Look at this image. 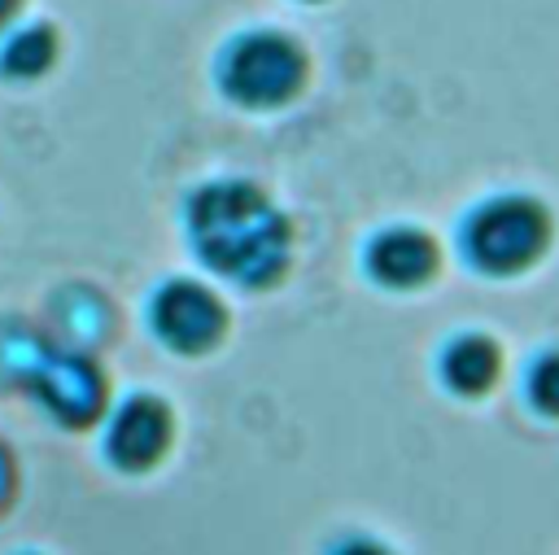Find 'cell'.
<instances>
[{"label": "cell", "mask_w": 559, "mask_h": 555, "mask_svg": "<svg viewBox=\"0 0 559 555\" xmlns=\"http://www.w3.org/2000/svg\"><path fill=\"white\" fill-rule=\"evenodd\" d=\"M362 271L371 284L393 288V293H411L424 288L437 271H441V245L432 240V232L411 227V223H393L380 227L367 249H362Z\"/></svg>", "instance_id": "5b68a950"}, {"label": "cell", "mask_w": 559, "mask_h": 555, "mask_svg": "<svg viewBox=\"0 0 559 555\" xmlns=\"http://www.w3.org/2000/svg\"><path fill=\"white\" fill-rule=\"evenodd\" d=\"M148 323L175 354H205L227 332V306L197 280H166L148 302Z\"/></svg>", "instance_id": "277c9868"}, {"label": "cell", "mask_w": 559, "mask_h": 555, "mask_svg": "<svg viewBox=\"0 0 559 555\" xmlns=\"http://www.w3.org/2000/svg\"><path fill=\"white\" fill-rule=\"evenodd\" d=\"M310 4H314V0H310Z\"/></svg>", "instance_id": "7c38bea8"}, {"label": "cell", "mask_w": 559, "mask_h": 555, "mask_svg": "<svg viewBox=\"0 0 559 555\" xmlns=\"http://www.w3.org/2000/svg\"><path fill=\"white\" fill-rule=\"evenodd\" d=\"M17 9H22V0H0V31H4V26L17 17Z\"/></svg>", "instance_id": "8fae6325"}, {"label": "cell", "mask_w": 559, "mask_h": 555, "mask_svg": "<svg viewBox=\"0 0 559 555\" xmlns=\"http://www.w3.org/2000/svg\"><path fill=\"white\" fill-rule=\"evenodd\" d=\"M188 236L197 258L240 288H271L293 262L288 214L249 179L197 188L188 201Z\"/></svg>", "instance_id": "6da1fadb"}, {"label": "cell", "mask_w": 559, "mask_h": 555, "mask_svg": "<svg viewBox=\"0 0 559 555\" xmlns=\"http://www.w3.org/2000/svg\"><path fill=\"white\" fill-rule=\"evenodd\" d=\"M52 52H57V35L48 26H26L4 39L0 66H4V74H39L52 61Z\"/></svg>", "instance_id": "9c48e42d"}, {"label": "cell", "mask_w": 559, "mask_h": 555, "mask_svg": "<svg viewBox=\"0 0 559 555\" xmlns=\"http://www.w3.org/2000/svg\"><path fill=\"white\" fill-rule=\"evenodd\" d=\"M170 446V411L166 402L148 398V393H135L118 406V415L109 420V437H105V450L118 468L127 472H144L153 468Z\"/></svg>", "instance_id": "8992f818"}, {"label": "cell", "mask_w": 559, "mask_h": 555, "mask_svg": "<svg viewBox=\"0 0 559 555\" xmlns=\"http://www.w3.org/2000/svg\"><path fill=\"white\" fill-rule=\"evenodd\" d=\"M555 219L533 192H493L476 201L459 223V253L476 275L511 280L546 258Z\"/></svg>", "instance_id": "7a4b0ae2"}, {"label": "cell", "mask_w": 559, "mask_h": 555, "mask_svg": "<svg viewBox=\"0 0 559 555\" xmlns=\"http://www.w3.org/2000/svg\"><path fill=\"white\" fill-rule=\"evenodd\" d=\"M502 376V345L489 332H454L437 354V380L454 398H485Z\"/></svg>", "instance_id": "52a82bcc"}, {"label": "cell", "mask_w": 559, "mask_h": 555, "mask_svg": "<svg viewBox=\"0 0 559 555\" xmlns=\"http://www.w3.org/2000/svg\"><path fill=\"white\" fill-rule=\"evenodd\" d=\"M520 393L542 420H559V350H537L528 358Z\"/></svg>", "instance_id": "ba28073f"}, {"label": "cell", "mask_w": 559, "mask_h": 555, "mask_svg": "<svg viewBox=\"0 0 559 555\" xmlns=\"http://www.w3.org/2000/svg\"><path fill=\"white\" fill-rule=\"evenodd\" d=\"M328 555H393L380 538H371V533H349V538H341Z\"/></svg>", "instance_id": "30bf717a"}, {"label": "cell", "mask_w": 559, "mask_h": 555, "mask_svg": "<svg viewBox=\"0 0 559 555\" xmlns=\"http://www.w3.org/2000/svg\"><path fill=\"white\" fill-rule=\"evenodd\" d=\"M218 92L245 109H280L301 96L310 52L288 31H245L218 52Z\"/></svg>", "instance_id": "3957f363"}]
</instances>
